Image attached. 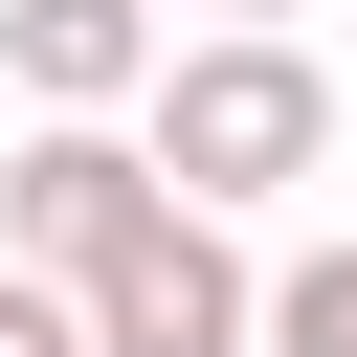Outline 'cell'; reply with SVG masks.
Segmentation results:
<instances>
[{"instance_id": "cell-3", "label": "cell", "mask_w": 357, "mask_h": 357, "mask_svg": "<svg viewBox=\"0 0 357 357\" xmlns=\"http://www.w3.org/2000/svg\"><path fill=\"white\" fill-rule=\"evenodd\" d=\"M89 357H268V268L223 245V201H178V223L89 290Z\"/></svg>"}, {"instance_id": "cell-6", "label": "cell", "mask_w": 357, "mask_h": 357, "mask_svg": "<svg viewBox=\"0 0 357 357\" xmlns=\"http://www.w3.org/2000/svg\"><path fill=\"white\" fill-rule=\"evenodd\" d=\"M0 357H89V290H67V268H22V245H0Z\"/></svg>"}, {"instance_id": "cell-4", "label": "cell", "mask_w": 357, "mask_h": 357, "mask_svg": "<svg viewBox=\"0 0 357 357\" xmlns=\"http://www.w3.org/2000/svg\"><path fill=\"white\" fill-rule=\"evenodd\" d=\"M0 67H22V112H134L178 45H156V0H0Z\"/></svg>"}, {"instance_id": "cell-5", "label": "cell", "mask_w": 357, "mask_h": 357, "mask_svg": "<svg viewBox=\"0 0 357 357\" xmlns=\"http://www.w3.org/2000/svg\"><path fill=\"white\" fill-rule=\"evenodd\" d=\"M268 357H357V245H290L268 268Z\"/></svg>"}, {"instance_id": "cell-7", "label": "cell", "mask_w": 357, "mask_h": 357, "mask_svg": "<svg viewBox=\"0 0 357 357\" xmlns=\"http://www.w3.org/2000/svg\"><path fill=\"white\" fill-rule=\"evenodd\" d=\"M201 22H312V0H201Z\"/></svg>"}, {"instance_id": "cell-2", "label": "cell", "mask_w": 357, "mask_h": 357, "mask_svg": "<svg viewBox=\"0 0 357 357\" xmlns=\"http://www.w3.org/2000/svg\"><path fill=\"white\" fill-rule=\"evenodd\" d=\"M156 223H178V178H156V134H134V112H45V134L0 156V245H22V268H67V290H112Z\"/></svg>"}, {"instance_id": "cell-1", "label": "cell", "mask_w": 357, "mask_h": 357, "mask_svg": "<svg viewBox=\"0 0 357 357\" xmlns=\"http://www.w3.org/2000/svg\"><path fill=\"white\" fill-rule=\"evenodd\" d=\"M134 134H156V178H178V201H223V223H245V201H290V178L335 156V89H312V45H290V22H201V45L134 89Z\"/></svg>"}]
</instances>
